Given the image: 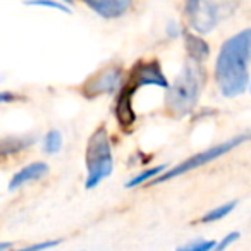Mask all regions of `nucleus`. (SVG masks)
<instances>
[{
	"instance_id": "7",
	"label": "nucleus",
	"mask_w": 251,
	"mask_h": 251,
	"mask_svg": "<svg viewBox=\"0 0 251 251\" xmlns=\"http://www.w3.org/2000/svg\"><path fill=\"white\" fill-rule=\"evenodd\" d=\"M121 79H122L121 67H107V69H101L100 73L93 74L84 83L83 93L88 98H95L98 95L114 93L119 88V84H121Z\"/></svg>"
},
{
	"instance_id": "9",
	"label": "nucleus",
	"mask_w": 251,
	"mask_h": 251,
	"mask_svg": "<svg viewBox=\"0 0 251 251\" xmlns=\"http://www.w3.org/2000/svg\"><path fill=\"white\" fill-rule=\"evenodd\" d=\"M83 2L105 19L121 18L133 5V0H83Z\"/></svg>"
},
{
	"instance_id": "19",
	"label": "nucleus",
	"mask_w": 251,
	"mask_h": 251,
	"mask_svg": "<svg viewBox=\"0 0 251 251\" xmlns=\"http://www.w3.org/2000/svg\"><path fill=\"white\" fill-rule=\"evenodd\" d=\"M237 237H239V232H230V234H227V236H224V239L220 241V243L215 244L213 251H224L227 246H230V244H232L234 241H237Z\"/></svg>"
},
{
	"instance_id": "8",
	"label": "nucleus",
	"mask_w": 251,
	"mask_h": 251,
	"mask_svg": "<svg viewBox=\"0 0 251 251\" xmlns=\"http://www.w3.org/2000/svg\"><path fill=\"white\" fill-rule=\"evenodd\" d=\"M136 93L133 86L129 84H124L119 93V97L115 98V105H114V114L115 119H117L119 126H121L122 129H127L131 126L134 124L136 121V112L133 108V97Z\"/></svg>"
},
{
	"instance_id": "20",
	"label": "nucleus",
	"mask_w": 251,
	"mask_h": 251,
	"mask_svg": "<svg viewBox=\"0 0 251 251\" xmlns=\"http://www.w3.org/2000/svg\"><path fill=\"white\" fill-rule=\"evenodd\" d=\"M12 100V95L9 93H0V101H9Z\"/></svg>"
},
{
	"instance_id": "1",
	"label": "nucleus",
	"mask_w": 251,
	"mask_h": 251,
	"mask_svg": "<svg viewBox=\"0 0 251 251\" xmlns=\"http://www.w3.org/2000/svg\"><path fill=\"white\" fill-rule=\"evenodd\" d=\"M251 59V28L229 38L215 62V81L224 97L244 93L248 86V62Z\"/></svg>"
},
{
	"instance_id": "18",
	"label": "nucleus",
	"mask_w": 251,
	"mask_h": 251,
	"mask_svg": "<svg viewBox=\"0 0 251 251\" xmlns=\"http://www.w3.org/2000/svg\"><path fill=\"white\" fill-rule=\"evenodd\" d=\"M60 241H43V243H36V244H31V246H26V248H21V250H12V251H45V250H50V248L57 246Z\"/></svg>"
},
{
	"instance_id": "16",
	"label": "nucleus",
	"mask_w": 251,
	"mask_h": 251,
	"mask_svg": "<svg viewBox=\"0 0 251 251\" xmlns=\"http://www.w3.org/2000/svg\"><path fill=\"white\" fill-rule=\"evenodd\" d=\"M215 241H205V239H200V241H193V243H188L184 246L177 248V251H212L215 248Z\"/></svg>"
},
{
	"instance_id": "13",
	"label": "nucleus",
	"mask_w": 251,
	"mask_h": 251,
	"mask_svg": "<svg viewBox=\"0 0 251 251\" xmlns=\"http://www.w3.org/2000/svg\"><path fill=\"white\" fill-rule=\"evenodd\" d=\"M236 206V201H229L226 203V205L222 206H217V208H212L210 212H206L205 215H203L201 222L208 224V222H217V220L224 219V217H227L230 212H232V208Z\"/></svg>"
},
{
	"instance_id": "3",
	"label": "nucleus",
	"mask_w": 251,
	"mask_h": 251,
	"mask_svg": "<svg viewBox=\"0 0 251 251\" xmlns=\"http://www.w3.org/2000/svg\"><path fill=\"white\" fill-rule=\"evenodd\" d=\"M239 7V0H189L186 5L188 23L195 33L206 35Z\"/></svg>"
},
{
	"instance_id": "10",
	"label": "nucleus",
	"mask_w": 251,
	"mask_h": 251,
	"mask_svg": "<svg viewBox=\"0 0 251 251\" xmlns=\"http://www.w3.org/2000/svg\"><path fill=\"white\" fill-rule=\"evenodd\" d=\"M47 172H49V165L43 164V162H35V164L26 165V167H23L21 171H19L18 174L11 179V182H9V189H11V191L19 189L21 186L28 184V182H31V181H36V179L43 177V176H47Z\"/></svg>"
},
{
	"instance_id": "14",
	"label": "nucleus",
	"mask_w": 251,
	"mask_h": 251,
	"mask_svg": "<svg viewBox=\"0 0 251 251\" xmlns=\"http://www.w3.org/2000/svg\"><path fill=\"white\" fill-rule=\"evenodd\" d=\"M165 169H167V165H158V167H153V169H148V171H145V172H141V174H138L136 177H133L131 179L127 184H126V188H136V186H140V184H143L145 181H153L155 177H157L160 172H164Z\"/></svg>"
},
{
	"instance_id": "17",
	"label": "nucleus",
	"mask_w": 251,
	"mask_h": 251,
	"mask_svg": "<svg viewBox=\"0 0 251 251\" xmlns=\"http://www.w3.org/2000/svg\"><path fill=\"white\" fill-rule=\"evenodd\" d=\"M26 5H38V7H50V9H57V11L62 12H69V7H66L60 2H53V0H28Z\"/></svg>"
},
{
	"instance_id": "11",
	"label": "nucleus",
	"mask_w": 251,
	"mask_h": 251,
	"mask_svg": "<svg viewBox=\"0 0 251 251\" xmlns=\"http://www.w3.org/2000/svg\"><path fill=\"white\" fill-rule=\"evenodd\" d=\"M182 36H184V45H186V50H188V53H189V59L196 60V62H203L210 53L208 45H206L200 36H196L195 33L184 31L182 33Z\"/></svg>"
},
{
	"instance_id": "12",
	"label": "nucleus",
	"mask_w": 251,
	"mask_h": 251,
	"mask_svg": "<svg viewBox=\"0 0 251 251\" xmlns=\"http://www.w3.org/2000/svg\"><path fill=\"white\" fill-rule=\"evenodd\" d=\"M29 145H33V140H28V138H4L0 140V158L19 153Z\"/></svg>"
},
{
	"instance_id": "5",
	"label": "nucleus",
	"mask_w": 251,
	"mask_h": 251,
	"mask_svg": "<svg viewBox=\"0 0 251 251\" xmlns=\"http://www.w3.org/2000/svg\"><path fill=\"white\" fill-rule=\"evenodd\" d=\"M250 138H251V134H241V136H236V138H232V140H227L220 145H215V147L208 148V150H205V151L195 153L193 157H189L188 160H184L182 164H179L177 167H172L169 172H164L162 176H158V177L155 179V181H151L150 184L167 182V181H171V179L177 177V176H182V174H186V172H191V171H195V169L201 167V165L210 164V162H213L215 158L229 153L230 150H234L236 147H239L241 143H244V141L250 140Z\"/></svg>"
},
{
	"instance_id": "6",
	"label": "nucleus",
	"mask_w": 251,
	"mask_h": 251,
	"mask_svg": "<svg viewBox=\"0 0 251 251\" xmlns=\"http://www.w3.org/2000/svg\"><path fill=\"white\" fill-rule=\"evenodd\" d=\"M129 86L134 90H140L143 86H158V88H169L167 77L162 73V67L157 60H145V62H138L134 69L131 71V76L127 79Z\"/></svg>"
},
{
	"instance_id": "2",
	"label": "nucleus",
	"mask_w": 251,
	"mask_h": 251,
	"mask_svg": "<svg viewBox=\"0 0 251 251\" xmlns=\"http://www.w3.org/2000/svg\"><path fill=\"white\" fill-rule=\"evenodd\" d=\"M203 84H205V71L201 62H196L193 59L186 60L176 81L167 88L165 107L169 114L174 117H184L191 114L203 90Z\"/></svg>"
},
{
	"instance_id": "21",
	"label": "nucleus",
	"mask_w": 251,
	"mask_h": 251,
	"mask_svg": "<svg viewBox=\"0 0 251 251\" xmlns=\"http://www.w3.org/2000/svg\"><path fill=\"white\" fill-rule=\"evenodd\" d=\"M12 248L11 243H0V251H9Z\"/></svg>"
},
{
	"instance_id": "4",
	"label": "nucleus",
	"mask_w": 251,
	"mask_h": 251,
	"mask_svg": "<svg viewBox=\"0 0 251 251\" xmlns=\"http://www.w3.org/2000/svg\"><path fill=\"white\" fill-rule=\"evenodd\" d=\"M86 186L88 189H93L98 186L105 177L112 174L114 169V158H112V147H110V136L108 131L103 126L98 127L91 138L88 140L86 147Z\"/></svg>"
},
{
	"instance_id": "15",
	"label": "nucleus",
	"mask_w": 251,
	"mask_h": 251,
	"mask_svg": "<svg viewBox=\"0 0 251 251\" xmlns=\"http://www.w3.org/2000/svg\"><path fill=\"white\" fill-rule=\"evenodd\" d=\"M60 147H62V134L55 129L50 131V133L45 136V141H43V148H45V151L50 155H53L60 150Z\"/></svg>"
}]
</instances>
